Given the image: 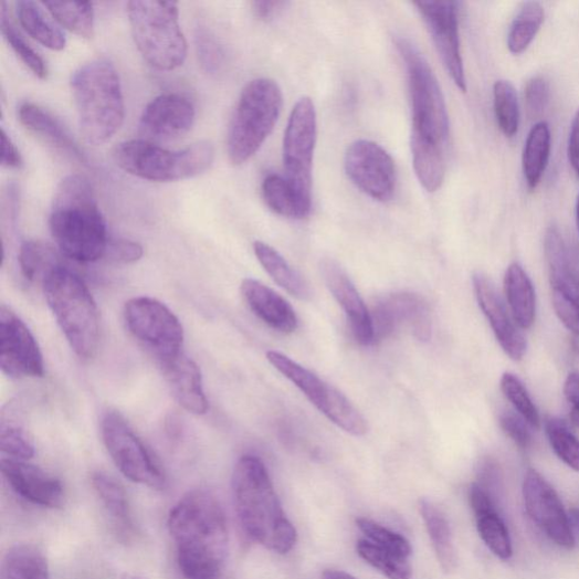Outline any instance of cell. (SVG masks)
<instances>
[{"mask_svg":"<svg viewBox=\"0 0 579 579\" xmlns=\"http://www.w3.org/2000/svg\"><path fill=\"white\" fill-rule=\"evenodd\" d=\"M169 534L186 579H218L227 559L229 534L223 508L204 489L187 493L171 509Z\"/></svg>","mask_w":579,"mask_h":579,"instance_id":"1","label":"cell"},{"mask_svg":"<svg viewBox=\"0 0 579 579\" xmlns=\"http://www.w3.org/2000/svg\"><path fill=\"white\" fill-rule=\"evenodd\" d=\"M235 513L254 543L280 555L294 549L297 530L286 517L265 464L256 456L241 457L232 474Z\"/></svg>","mask_w":579,"mask_h":579,"instance_id":"2","label":"cell"},{"mask_svg":"<svg viewBox=\"0 0 579 579\" xmlns=\"http://www.w3.org/2000/svg\"><path fill=\"white\" fill-rule=\"evenodd\" d=\"M55 243L63 256L77 263L105 257L108 230L87 179L73 175L57 187L50 218Z\"/></svg>","mask_w":579,"mask_h":579,"instance_id":"3","label":"cell"},{"mask_svg":"<svg viewBox=\"0 0 579 579\" xmlns=\"http://www.w3.org/2000/svg\"><path fill=\"white\" fill-rule=\"evenodd\" d=\"M407 69L411 103V152L414 157L446 155L450 118L441 85L418 48L407 38L397 39Z\"/></svg>","mask_w":579,"mask_h":579,"instance_id":"4","label":"cell"},{"mask_svg":"<svg viewBox=\"0 0 579 579\" xmlns=\"http://www.w3.org/2000/svg\"><path fill=\"white\" fill-rule=\"evenodd\" d=\"M80 130L86 143L99 147L110 140L125 119L119 74L108 60H94L72 77Z\"/></svg>","mask_w":579,"mask_h":579,"instance_id":"5","label":"cell"},{"mask_svg":"<svg viewBox=\"0 0 579 579\" xmlns=\"http://www.w3.org/2000/svg\"><path fill=\"white\" fill-rule=\"evenodd\" d=\"M44 297L72 350L91 359L99 348L98 307L84 281L64 263L42 282Z\"/></svg>","mask_w":579,"mask_h":579,"instance_id":"6","label":"cell"},{"mask_svg":"<svg viewBox=\"0 0 579 579\" xmlns=\"http://www.w3.org/2000/svg\"><path fill=\"white\" fill-rule=\"evenodd\" d=\"M282 105V91L275 81L261 77L245 86L228 133V155L232 165H244L257 154L277 123Z\"/></svg>","mask_w":579,"mask_h":579,"instance_id":"7","label":"cell"},{"mask_svg":"<svg viewBox=\"0 0 579 579\" xmlns=\"http://www.w3.org/2000/svg\"><path fill=\"white\" fill-rule=\"evenodd\" d=\"M113 157L117 166L129 175L144 180L170 182L204 173L213 165L215 151L209 140L170 151L139 138L120 143Z\"/></svg>","mask_w":579,"mask_h":579,"instance_id":"8","label":"cell"},{"mask_svg":"<svg viewBox=\"0 0 579 579\" xmlns=\"http://www.w3.org/2000/svg\"><path fill=\"white\" fill-rule=\"evenodd\" d=\"M137 50L160 71H173L186 61L187 41L179 24L176 2L133 0L127 6Z\"/></svg>","mask_w":579,"mask_h":579,"instance_id":"9","label":"cell"},{"mask_svg":"<svg viewBox=\"0 0 579 579\" xmlns=\"http://www.w3.org/2000/svg\"><path fill=\"white\" fill-rule=\"evenodd\" d=\"M266 358L280 373L297 386L330 422L352 436H365L369 429L366 419L340 391L280 352L270 351Z\"/></svg>","mask_w":579,"mask_h":579,"instance_id":"10","label":"cell"},{"mask_svg":"<svg viewBox=\"0 0 579 579\" xmlns=\"http://www.w3.org/2000/svg\"><path fill=\"white\" fill-rule=\"evenodd\" d=\"M317 140V115L304 96L290 115L283 140L284 178L302 201L312 208L313 161Z\"/></svg>","mask_w":579,"mask_h":579,"instance_id":"11","label":"cell"},{"mask_svg":"<svg viewBox=\"0 0 579 579\" xmlns=\"http://www.w3.org/2000/svg\"><path fill=\"white\" fill-rule=\"evenodd\" d=\"M105 446L117 469L134 484L161 491L166 474L152 452L117 412H108L102 424Z\"/></svg>","mask_w":579,"mask_h":579,"instance_id":"12","label":"cell"},{"mask_svg":"<svg viewBox=\"0 0 579 579\" xmlns=\"http://www.w3.org/2000/svg\"><path fill=\"white\" fill-rule=\"evenodd\" d=\"M124 316L130 334L158 362L182 352V325L161 302L150 297L133 298L126 303Z\"/></svg>","mask_w":579,"mask_h":579,"instance_id":"13","label":"cell"},{"mask_svg":"<svg viewBox=\"0 0 579 579\" xmlns=\"http://www.w3.org/2000/svg\"><path fill=\"white\" fill-rule=\"evenodd\" d=\"M545 256L555 313L570 333L579 335V275L566 241L555 225L545 235Z\"/></svg>","mask_w":579,"mask_h":579,"instance_id":"14","label":"cell"},{"mask_svg":"<svg viewBox=\"0 0 579 579\" xmlns=\"http://www.w3.org/2000/svg\"><path fill=\"white\" fill-rule=\"evenodd\" d=\"M349 179L370 199L390 202L397 190V168L393 158L379 144L359 139L345 157Z\"/></svg>","mask_w":579,"mask_h":579,"instance_id":"15","label":"cell"},{"mask_svg":"<svg viewBox=\"0 0 579 579\" xmlns=\"http://www.w3.org/2000/svg\"><path fill=\"white\" fill-rule=\"evenodd\" d=\"M523 498L530 519L557 546L575 547V537L568 514L557 492L536 470L529 469L523 481Z\"/></svg>","mask_w":579,"mask_h":579,"instance_id":"16","label":"cell"},{"mask_svg":"<svg viewBox=\"0 0 579 579\" xmlns=\"http://www.w3.org/2000/svg\"><path fill=\"white\" fill-rule=\"evenodd\" d=\"M0 367L14 378L44 375L43 357L33 334L6 305L0 308Z\"/></svg>","mask_w":579,"mask_h":579,"instance_id":"17","label":"cell"},{"mask_svg":"<svg viewBox=\"0 0 579 579\" xmlns=\"http://www.w3.org/2000/svg\"><path fill=\"white\" fill-rule=\"evenodd\" d=\"M455 85L466 92L459 32V3L450 0L414 3Z\"/></svg>","mask_w":579,"mask_h":579,"instance_id":"18","label":"cell"},{"mask_svg":"<svg viewBox=\"0 0 579 579\" xmlns=\"http://www.w3.org/2000/svg\"><path fill=\"white\" fill-rule=\"evenodd\" d=\"M196 117V107L185 95L161 94L145 107L138 134L140 139L157 145L176 140L191 129Z\"/></svg>","mask_w":579,"mask_h":579,"instance_id":"19","label":"cell"},{"mask_svg":"<svg viewBox=\"0 0 579 579\" xmlns=\"http://www.w3.org/2000/svg\"><path fill=\"white\" fill-rule=\"evenodd\" d=\"M370 314L375 343L392 336L402 326H408L419 341L430 340L429 308L418 295L403 293L383 297L373 306Z\"/></svg>","mask_w":579,"mask_h":579,"instance_id":"20","label":"cell"},{"mask_svg":"<svg viewBox=\"0 0 579 579\" xmlns=\"http://www.w3.org/2000/svg\"><path fill=\"white\" fill-rule=\"evenodd\" d=\"M472 282L477 304L489 322L499 346L513 361L523 360L527 352V341L495 284L482 272H475Z\"/></svg>","mask_w":579,"mask_h":579,"instance_id":"21","label":"cell"},{"mask_svg":"<svg viewBox=\"0 0 579 579\" xmlns=\"http://www.w3.org/2000/svg\"><path fill=\"white\" fill-rule=\"evenodd\" d=\"M2 473L12 491L25 502L43 508H60L65 494L62 481L28 461L3 459Z\"/></svg>","mask_w":579,"mask_h":579,"instance_id":"22","label":"cell"},{"mask_svg":"<svg viewBox=\"0 0 579 579\" xmlns=\"http://www.w3.org/2000/svg\"><path fill=\"white\" fill-rule=\"evenodd\" d=\"M320 272L330 294L346 313L357 343L375 345L371 314L344 267L331 259L320 262Z\"/></svg>","mask_w":579,"mask_h":579,"instance_id":"23","label":"cell"},{"mask_svg":"<svg viewBox=\"0 0 579 579\" xmlns=\"http://www.w3.org/2000/svg\"><path fill=\"white\" fill-rule=\"evenodd\" d=\"M158 364L178 404L191 414H207L209 401L202 372L197 362L181 352Z\"/></svg>","mask_w":579,"mask_h":579,"instance_id":"24","label":"cell"},{"mask_svg":"<svg viewBox=\"0 0 579 579\" xmlns=\"http://www.w3.org/2000/svg\"><path fill=\"white\" fill-rule=\"evenodd\" d=\"M241 295L250 309L271 328L284 334L298 328L299 320L293 306L262 282L244 280L241 283Z\"/></svg>","mask_w":579,"mask_h":579,"instance_id":"25","label":"cell"},{"mask_svg":"<svg viewBox=\"0 0 579 579\" xmlns=\"http://www.w3.org/2000/svg\"><path fill=\"white\" fill-rule=\"evenodd\" d=\"M19 119L33 134L50 143L56 149L85 164L86 158L63 124L43 108L24 103L19 109Z\"/></svg>","mask_w":579,"mask_h":579,"instance_id":"26","label":"cell"},{"mask_svg":"<svg viewBox=\"0 0 579 579\" xmlns=\"http://www.w3.org/2000/svg\"><path fill=\"white\" fill-rule=\"evenodd\" d=\"M505 295L509 312L520 329H529L537 317V295L533 280L523 266L512 263L504 277Z\"/></svg>","mask_w":579,"mask_h":579,"instance_id":"27","label":"cell"},{"mask_svg":"<svg viewBox=\"0 0 579 579\" xmlns=\"http://www.w3.org/2000/svg\"><path fill=\"white\" fill-rule=\"evenodd\" d=\"M92 486L112 518L117 534L128 540L135 534V526L128 497L120 482L105 472H95L92 475Z\"/></svg>","mask_w":579,"mask_h":579,"instance_id":"28","label":"cell"},{"mask_svg":"<svg viewBox=\"0 0 579 579\" xmlns=\"http://www.w3.org/2000/svg\"><path fill=\"white\" fill-rule=\"evenodd\" d=\"M419 508L442 569L448 573L454 572L459 558L449 519L441 508L428 499H421Z\"/></svg>","mask_w":579,"mask_h":579,"instance_id":"29","label":"cell"},{"mask_svg":"<svg viewBox=\"0 0 579 579\" xmlns=\"http://www.w3.org/2000/svg\"><path fill=\"white\" fill-rule=\"evenodd\" d=\"M255 255L266 273L286 293L299 301L307 302L312 292L305 278L282 257V255L270 245L256 241L254 244Z\"/></svg>","mask_w":579,"mask_h":579,"instance_id":"30","label":"cell"},{"mask_svg":"<svg viewBox=\"0 0 579 579\" xmlns=\"http://www.w3.org/2000/svg\"><path fill=\"white\" fill-rule=\"evenodd\" d=\"M19 21L25 32L39 43L55 52L65 50L66 36L39 3L21 0L17 3Z\"/></svg>","mask_w":579,"mask_h":579,"instance_id":"31","label":"cell"},{"mask_svg":"<svg viewBox=\"0 0 579 579\" xmlns=\"http://www.w3.org/2000/svg\"><path fill=\"white\" fill-rule=\"evenodd\" d=\"M550 152V127L546 122H539L529 130L523 152V172L528 189L535 190L540 183L548 167Z\"/></svg>","mask_w":579,"mask_h":579,"instance_id":"32","label":"cell"},{"mask_svg":"<svg viewBox=\"0 0 579 579\" xmlns=\"http://www.w3.org/2000/svg\"><path fill=\"white\" fill-rule=\"evenodd\" d=\"M262 191L267 207L281 217L302 220L310 214L312 208L302 201L284 176L276 173L266 176Z\"/></svg>","mask_w":579,"mask_h":579,"instance_id":"33","label":"cell"},{"mask_svg":"<svg viewBox=\"0 0 579 579\" xmlns=\"http://www.w3.org/2000/svg\"><path fill=\"white\" fill-rule=\"evenodd\" d=\"M4 579H51L50 564L39 547L14 546L6 556Z\"/></svg>","mask_w":579,"mask_h":579,"instance_id":"34","label":"cell"},{"mask_svg":"<svg viewBox=\"0 0 579 579\" xmlns=\"http://www.w3.org/2000/svg\"><path fill=\"white\" fill-rule=\"evenodd\" d=\"M22 275L30 282H43L48 274L63 264L61 254L39 240H28L19 254Z\"/></svg>","mask_w":579,"mask_h":579,"instance_id":"35","label":"cell"},{"mask_svg":"<svg viewBox=\"0 0 579 579\" xmlns=\"http://www.w3.org/2000/svg\"><path fill=\"white\" fill-rule=\"evenodd\" d=\"M545 21V10L538 2L524 3L514 19L508 36V50L514 55L524 53L533 43Z\"/></svg>","mask_w":579,"mask_h":579,"instance_id":"36","label":"cell"},{"mask_svg":"<svg viewBox=\"0 0 579 579\" xmlns=\"http://www.w3.org/2000/svg\"><path fill=\"white\" fill-rule=\"evenodd\" d=\"M42 6L64 29L82 38L94 35V9L90 2H45Z\"/></svg>","mask_w":579,"mask_h":579,"instance_id":"37","label":"cell"},{"mask_svg":"<svg viewBox=\"0 0 579 579\" xmlns=\"http://www.w3.org/2000/svg\"><path fill=\"white\" fill-rule=\"evenodd\" d=\"M358 555L376 570L389 579H411L412 567L410 558L397 555L388 549L376 546L369 540H359Z\"/></svg>","mask_w":579,"mask_h":579,"instance_id":"38","label":"cell"},{"mask_svg":"<svg viewBox=\"0 0 579 579\" xmlns=\"http://www.w3.org/2000/svg\"><path fill=\"white\" fill-rule=\"evenodd\" d=\"M480 538L499 559L509 560L513 556V545L509 530L498 510L475 516Z\"/></svg>","mask_w":579,"mask_h":579,"instance_id":"39","label":"cell"},{"mask_svg":"<svg viewBox=\"0 0 579 579\" xmlns=\"http://www.w3.org/2000/svg\"><path fill=\"white\" fill-rule=\"evenodd\" d=\"M494 109L497 124L506 137L517 134L519 127V104L514 85L506 80H499L494 85Z\"/></svg>","mask_w":579,"mask_h":579,"instance_id":"40","label":"cell"},{"mask_svg":"<svg viewBox=\"0 0 579 579\" xmlns=\"http://www.w3.org/2000/svg\"><path fill=\"white\" fill-rule=\"evenodd\" d=\"M0 448L9 459L29 461L34 456V445L24 425L12 412L3 414L0 424Z\"/></svg>","mask_w":579,"mask_h":579,"instance_id":"41","label":"cell"},{"mask_svg":"<svg viewBox=\"0 0 579 579\" xmlns=\"http://www.w3.org/2000/svg\"><path fill=\"white\" fill-rule=\"evenodd\" d=\"M549 444L558 456L571 470L579 472V440L565 420L549 418L546 421Z\"/></svg>","mask_w":579,"mask_h":579,"instance_id":"42","label":"cell"},{"mask_svg":"<svg viewBox=\"0 0 579 579\" xmlns=\"http://www.w3.org/2000/svg\"><path fill=\"white\" fill-rule=\"evenodd\" d=\"M0 18H2L0 19L2 33L18 57L36 77L40 80L46 78L48 69L45 62L15 29L6 3L2 6Z\"/></svg>","mask_w":579,"mask_h":579,"instance_id":"43","label":"cell"},{"mask_svg":"<svg viewBox=\"0 0 579 579\" xmlns=\"http://www.w3.org/2000/svg\"><path fill=\"white\" fill-rule=\"evenodd\" d=\"M501 389L517 413L534 429L541 423L539 411L530 399L523 381L512 372H505L501 379Z\"/></svg>","mask_w":579,"mask_h":579,"instance_id":"44","label":"cell"},{"mask_svg":"<svg viewBox=\"0 0 579 579\" xmlns=\"http://www.w3.org/2000/svg\"><path fill=\"white\" fill-rule=\"evenodd\" d=\"M357 525L361 533L367 537V540L376 546L388 549L406 558L411 557V545L403 536L365 517L357 518Z\"/></svg>","mask_w":579,"mask_h":579,"instance_id":"45","label":"cell"},{"mask_svg":"<svg viewBox=\"0 0 579 579\" xmlns=\"http://www.w3.org/2000/svg\"><path fill=\"white\" fill-rule=\"evenodd\" d=\"M550 88L548 82L540 76L527 81L524 90V105L529 119L540 118L549 104Z\"/></svg>","mask_w":579,"mask_h":579,"instance_id":"46","label":"cell"},{"mask_svg":"<svg viewBox=\"0 0 579 579\" xmlns=\"http://www.w3.org/2000/svg\"><path fill=\"white\" fill-rule=\"evenodd\" d=\"M501 427L507 436L522 450H528L534 444L530 427L518 413L506 411L501 415Z\"/></svg>","mask_w":579,"mask_h":579,"instance_id":"47","label":"cell"},{"mask_svg":"<svg viewBox=\"0 0 579 579\" xmlns=\"http://www.w3.org/2000/svg\"><path fill=\"white\" fill-rule=\"evenodd\" d=\"M477 485L484 488L496 502L504 489L503 474L499 465L493 459H485L478 466Z\"/></svg>","mask_w":579,"mask_h":579,"instance_id":"48","label":"cell"},{"mask_svg":"<svg viewBox=\"0 0 579 579\" xmlns=\"http://www.w3.org/2000/svg\"><path fill=\"white\" fill-rule=\"evenodd\" d=\"M143 248L128 239H115L109 241L105 257L116 264H131L143 257Z\"/></svg>","mask_w":579,"mask_h":579,"instance_id":"49","label":"cell"},{"mask_svg":"<svg viewBox=\"0 0 579 579\" xmlns=\"http://www.w3.org/2000/svg\"><path fill=\"white\" fill-rule=\"evenodd\" d=\"M198 50L202 65L208 72L214 73L219 70L222 61V52L217 41L207 32L198 35Z\"/></svg>","mask_w":579,"mask_h":579,"instance_id":"50","label":"cell"},{"mask_svg":"<svg viewBox=\"0 0 579 579\" xmlns=\"http://www.w3.org/2000/svg\"><path fill=\"white\" fill-rule=\"evenodd\" d=\"M564 394L571 407L570 421L579 428V372H571L568 375L564 385Z\"/></svg>","mask_w":579,"mask_h":579,"instance_id":"51","label":"cell"},{"mask_svg":"<svg viewBox=\"0 0 579 579\" xmlns=\"http://www.w3.org/2000/svg\"><path fill=\"white\" fill-rule=\"evenodd\" d=\"M2 165L10 169H20L23 166L22 156L4 128H2Z\"/></svg>","mask_w":579,"mask_h":579,"instance_id":"52","label":"cell"},{"mask_svg":"<svg viewBox=\"0 0 579 579\" xmlns=\"http://www.w3.org/2000/svg\"><path fill=\"white\" fill-rule=\"evenodd\" d=\"M568 159L575 173L579 177V109L571 124L568 140Z\"/></svg>","mask_w":579,"mask_h":579,"instance_id":"53","label":"cell"},{"mask_svg":"<svg viewBox=\"0 0 579 579\" xmlns=\"http://www.w3.org/2000/svg\"><path fill=\"white\" fill-rule=\"evenodd\" d=\"M287 6L285 2H253L254 15L262 21H270L275 18Z\"/></svg>","mask_w":579,"mask_h":579,"instance_id":"54","label":"cell"},{"mask_svg":"<svg viewBox=\"0 0 579 579\" xmlns=\"http://www.w3.org/2000/svg\"><path fill=\"white\" fill-rule=\"evenodd\" d=\"M322 579H358V578L343 570L327 569L323 572Z\"/></svg>","mask_w":579,"mask_h":579,"instance_id":"55","label":"cell"},{"mask_svg":"<svg viewBox=\"0 0 579 579\" xmlns=\"http://www.w3.org/2000/svg\"><path fill=\"white\" fill-rule=\"evenodd\" d=\"M568 517H569L571 527L573 526L576 529L579 530V509L571 508L568 513Z\"/></svg>","mask_w":579,"mask_h":579,"instance_id":"56","label":"cell"},{"mask_svg":"<svg viewBox=\"0 0 579 579\" xmlns=\"http://www.w3.org/2000/svg\"><path fill=\"white\" fill-rule=\"evenodd\" d=\"M122 579H144V578L135 573H124Z\"/></svg>","mask_w":579,"mask_h":579,"instance_id":"57","label":"cell"},{"mask_svg":"<svg viewBox=\"0 0 579 579\" xmlns=\"http://www.w3.org/2000/svg\"><path fill=\"white\" fill-rule=\"evenodd\" d=\"M576 223H577V230L579 234V196H578L577 206H576Z\"/></svg>","mask_w":579,"mask_h":579,"instance_id":"58","label":"cell"}]
</instances>
